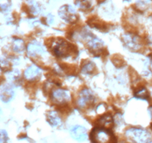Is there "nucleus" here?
<instances>
[{
    "label": "nucleus",
    "instance_id": "12",
    "mask_svg": "<svg viewBox=\"0 0 152 143\" xmlns=\"http://www.w3.org/2000/svg\"><path fill=\"white\" fill-rule=\"evenodd\" d=\"M41 74V71H40L39 68L37 66H30L29 67L26 69L24 72V77L27 80H35Z\"/></svg>",
    "mask_w": 152,
    "mask_h": 143
},
{
    "label": "nucleus",
    "instance_id": "23",
    "mask_svg": "<svg viewBox=\"0 0 152 143\" xmlns=\"http://www.w3.org/2000/svg\"><path fill=\"white\" fill-rule=\"evenodd\" d=\"M10 0H0V10L6 11L10 7Z\"/></svg>",
    "mask_w": 152,
    "mask_h": 143
},
{
    "label": "nucleus",
    "instance_id": "26",
    "mask_svg": "<svg viewBox=\"0 0 152 143\" xmlns=\"http://www.w3.org/2000/svg\"><path fill=\"white\" fill-rule=\"evenodd\" d=\"M120 143H127V142H120Z\"/></svg>",
    "mask_w": 152,
    "mask_h": 143
},
{
    "label": "nucleus",
    "instance_id": "27",
    "mask_svg": "<svg viewBox=\"0 0 152 143\" xmlns=\"http://www.w3.org/2000/svg\"><path fill=\"white\" fill-rule=\"evenodd\" d=\"M148 143H152V142H151V141H150V142H148Z\"/></svg>",
    "mask_w": 152,
    "mask_h": 143
},
{
    "label": "nucleus",
    "instance_id": "28",
    "mask_svg": "<svg viewBox=\"0 0 152 143\" xmlns=\"http://www.w3.org/2000/svg\"><path fill=\"white\" fill-rule=\"evenodd\" d=\"M126 1H130V0H126Z\"/></svg>",
    "mask_w": 152,
    "mask_h": 143
},
{
    "label": "nucleus",
    "instance_id": "21",
    "mask_svg": "<svg viewBox=\"0 0 152 143\" xmlns=\"http://www.w3.org/2000/svg\"><path fill=\"white\" fill-rule=\"evenodd\" d=\"M112 62H113V63L115 65V66L118 67V68L123 66L125 63L124 59H123V58L119 55H114V56H113Z\"/></svg>",
    "mask_w": 152,
    "mask_h": 143
},
{
    "label": "nucleus",
    "instance_id": "16",
    "mask_svg": "<svg viewBox=\"0 0 152 143\" xmlns=\"http://www.w3.org/2000/svg\"><path fill=\"white\" fill-rule=\"evenodd\" d=\"M96 70V65L94 62L90 60H86L82 63L81 72L83 74H94Z\"/></svg>",
    "mask_w": 152,
    "mask_h": 143
},
{
    "label": "nucleus",
    "instance_id": "3",
    "mask_svg": "<svg viewBox=\"0 0 152 143\" xmlns=\"http://www.w3.org/2000/svg\"><path fill=\"white\" fill-rule=\"evenodd\" d=\"M126 136L135 143H148L151 140L149 132L142 128H129L126 130Z\"/></svg>",
    "mask_w": 152,
    "mask_h": 143
},
{
    "label": "nucleus",
    "instance_id": "10",
    "mask_svg": "<svg viewBox=\"0 0 152 143\" xmlns=\"http://www.w3.org/2000/svg\"><path fill=\"white\" fill-rule=\"evenodd\" d=\"M27 52L28 55L31 57H36L37 56L42 55L45 52L44 48L38 42H31L28 45L27 47Z\"/></svg>",
    "mask_w": 152,
    "mask_h": 143
},
{
    "label": "nucleus",
    "instance_id": "11",
    "mask_svg": "<svg viewBox=\"0 0 152 143\" xmlns=\"http://www.w3.org/2000/svg\"><path fill=\"white\" fill-rule=\"evenodd\" d=\"M114 125V119L110 113H105L101 116L96 122V127L105 128V129L111 130Z\"/></svg>",
    "mask_w": 152,
    "mask_h": 143
},
{
    "label": "nucleus",
    "instance_id": "19",
    "mask_svg": "<svg viewBox=\"0 0 152 143\" xmlns=\"http://www.w3.org/2000/svg\"><path fill=\"white\" fill-rule=\"evenodd\" d=\"M76 5L83 10H87L92 6V0H75Z\"/></svg>",
    "mask_w": 152,
    "mask_h": 143
},
{
    "label": "nucleus",
    "instance_id": "18",
    "mask_svg": "<svg viewBox=\"0 0 152 143\" xmlns=\"http://www.w3.org/2000/svg\"><path fill=\"white\" fill-rule=\"evenodd\" d=\"M12 50L16 53H21L25 50V42L20 38H14L11 43Z\"/></svg>",
    "mask_w": 152,
    "mask_h": 143
},
{
    "label": "nucleus",
    "instance_id": "7",
    "mask_svg": "<svg viewBox=\"0 0 152 143\" xmlns=\"http://www.w3.org/2000/svg\"><path fill=\"white\" fill-rule=\"evenodd\" d=\"M50 98L52 102L57 106L68 104L70 100V95L65 89H55L50 92Z\"/></svg>",
    "mask_w": 152,
    "mask_h": 143
},
{
    "label": "nucleus",
    "instance_id": "8",
    "mask_svg": "<svg viewBox=\"0 0 152 143\" xmlns=\"http://www.w3.org/2000/svg\"><path fill=\"white\" fill-rule=\"evenodd\" d=\"M59 16L65 22L74 24L78 19L76 11L71 5H63L58 10Z\"/></svg>",
    "mask_w": 152,
    "mask_h": 143
},
{
    "label": "nucleus",
    "instance_id": "6",
    "mask_svg": "<svg viewBox=\"0 0 152 143\" xmlns=\"http://www.w3.org/2000/svg\"><path fill=\"white\" fill-rule=\"evenodd\" d=\"M94 101V95L89 89H83L78 95L77 99V107L80 109L87 108Z\"/></svg>",
    "mask_w": 152,
    "mask_h": 143
},
{
    "label": "nucleus",
    "instance_id": "4",
    "mask_svg": "<svg viewBox=\"0 0 152 143\" xmlns=\"http://www.w3.org/2000/svg\"><path fill=\"white\" fill-rule=\"evenodd\" d=\"M84 41H86L87 47L90 50L91 53L94 55H101L104 50V43L101 40H99L97 37H94V35L89 33L84 39Z\"/></svg>",
    "mask_w": 152,
    "mask_h": 143
},
{
    "label": "nucleus",
    "instance_id": "14",
    "mask_svg": "<svg viewBox=\"0 0 152 143\" xmlns=\"http://www.w3.org/2000/svg\"><path fill=\"white\" fill-rule=\"evenodd\" d=\"M87 22H88V24L92 28H96V29L100 30V31H105L108 28V24H106L105 22H103L97 17L92 16V17L89 18Z\"/></svg>",
    "mask_w": 152,
    "mask_h": 143
},
{
    "label": "nucleus",
    "instance_id": "22",
    "mask_svg": "<svg viewBox=\"0 0 152 143\" xmlns=\"http://www.w3.org/2000/svg\"><path fill=\"white\" fill-rule=\"evenodd\" d=\"M9 137L7 131L4 129H0V143L8 142Z\"/></svg>",
    "mask_w": 152,
    "mask_h": 143
},
{
    "label": "nucleus",
    "instance_id": "5",
    "mask_svg": "<svg viewBox=\"0 0 152 143\" xmlns=\"http://www.w3.org/2000/svg\"><path fill=\"white\" fill-rule=\"evenodd\" d=\"M123 41L128 49L134 52H138L142 47V39L133 33L124 34L123 36Z\"/></svg>",
    "mask_w": 152,
    "mask_h": 143
},
{
    "label": "nucleus",
    "instance_id": "25",
    "mask_svg": "<svg viewBox=\"0 0 152 143\" xmlns=\"http://www.w3.org/2000/svg\"><path fill=\"white\" fill-rule=\"evenodd\" d=\"M105 1V0H97L98 2H99V3H101L102 1Z\"/></svg>",
    "mask_w": 152,
    "mask_h": 143
},
{
    "label": "nucleus",
    "instance_id": "17",
    "mask_svg": "<svg viewBox=\"0 0 152 143\" xmlns=\"http://www.w3.org/2000/svg\"><path fill=\"white\" fill-rule=\"evenodd\" d=\"M134 96L142 100H149L150 94L146 88L143 86H139L134 90Z\"/></svg>",
    "mask_w": 152,
    "mask_h": 143
},
{
    "label": "nucleus",
    "instance_id": "9",
    "mask_svg": "<svg viewBox=\"0 0 152 143\" xmlns=\"http://www.w3.org/2000/svg\"><path fill=\"white\" fill-rule=\"evenodd\" d=\"M73 138L78 142H84L88 139L87 129L83 126H75L71 130Z\"/></svg>",
    "mask_w": 152,
    "mask_h": 143
},
{
    "label": "nucleus",
    "instance_id": "2",
    "mask_svg": "<svg viewBox=\"0 0 152 143\" xmlns=\"http://www.w3.org/2000/svg\"><path fill=\"white\" fill-rule=\"evenodd\" d=\"M92 143H117V137L111 130L95 127L90 133Z\"/></svg>",
    "mask_w": 152,
    "mask_h": 143
},
{
    "label": "nucleus",
    "instance_id": "1",
    "mask_svg": "<svg viewBox=\"0 0 152 143\" xmlns=\"http://www.w3.org/2000/svg\"><path fill=\"white\" fill-rule=\"evenodd\" d=\"M50 43L54 44V46L52 47V51L56 57H67L73 55H76L77 53V47L64 39L58 38L55 43L52 42V39H50Z\"/></svg>",
    "mask_w": 152,
    "mask_h": 143
},
{
    "label": "nucleus",
    "instance_id": "24",
    "mask_svg": "<svg viewBox=\"0 0 152 143\" xmlns=\"http://www.w3.org/2000/svg\"><path fill=\"white\" fill-rule=\"evenodd\" d=\"M148 112H149L150 115H151V118H152V106H151V107H149V108H148Z\"/></svg>",
    "mask_w": 152,
    "mask_h": 143
},
{
    "label": "nucleus",
    "instance_id": "20",
    "mask_svg": "<svg viewBox=\"0 0 152 143\" xmlns=\"http://www.w3.org/2000/svg\"><path fill=\"white\" fill-rule=\"evenodd\" d=\"M134 8L137 11H139L140 13H142V12H144L147 8H148V5L147 4L146 1H138L136 4H134Z\"/></svg>",
    "mask_w": 152,
    "mask_h": 143
},
{
    "label": "nucleus",
    "instance_id": "13",
    "mask_svg": "<svg viewBox=\"0 0 152 143\" xmlns=\"http://www.w3.org/2000/svg\"><path fill=\"white\" fill-rule=\"evenodd\" d=\"M14 97V90L10 85H4L0 90V100L4 103H8Z\"/></svg>",
    "mask_w": 152,
    "mask_h": 143
},
{
    "label": "nucleus",
    "instance_id": "15",
    "mask_svg": "<svg viewBox=\"0 0 152 143\" xmlns=\"http://www.w3.org/2000/svg\"><path fill=\"white\" fill-rule=\"evenodd\" d=\"M47 121L53 127H58L62 124L61 118L55 111H50L47 113Z\"/></svg>",
    "mask_w": 152,
    "mask_h": 143
}]
</instances>
